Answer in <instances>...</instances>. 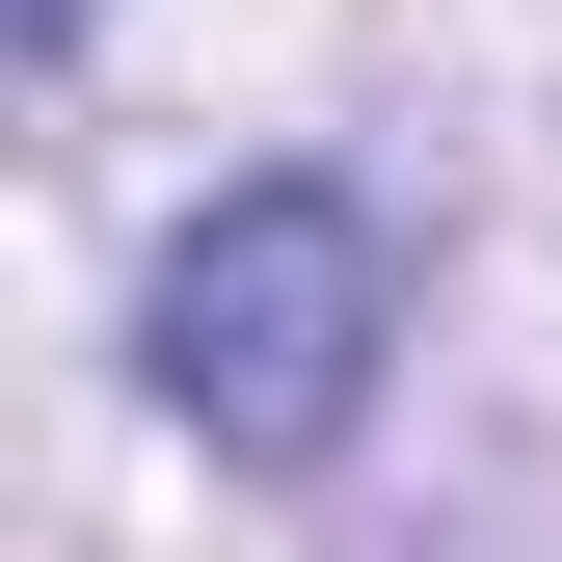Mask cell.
Segmentation results:
<instances>
[{"label":"cell","mask_w":562,"mask_h":562,"mask_svg":"<svg viewBox=\"0 0 562 562\" xmlns=\"http://www.w3.org/2000/svg\"><path fill=\"white\" fill-rule=\"evenodd\" d=\"M375 348H402V241L348 215L322 161L215 188V215L161 241V295H134V375H161V429H215L241 482H322L375 429Z\"/></svg>","instance_id":"cell-1"}]
</instances>
